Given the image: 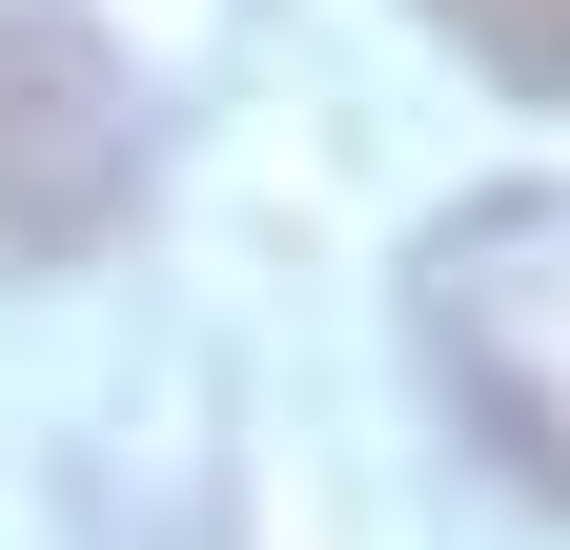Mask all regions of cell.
<instances>
[{"label": "cell", "mask_w": 570, "mask_h": 550, "mask_svg": "<svg viewBox=\"0 0 570 550\" xmlns=\"http://www.w3.org/2000/svg\"><path fill=\"white\" fill-rule=\"evenodd\" d=\"M142 225V82L82 0H0V286Z\"/></svg>", "instance_id": "obj_1"}, {"label": "cell", "mask_w": 570, "mask_h": 550, "mask_svg": "<svg viewBox=\"0 0 570 550\" xmlns=\"http://www.w3.org/2000/svg\"><path fill=\"white\" fill-rule=\"evenodd\" d=\"M489 82H530V102H570V0H428Z\"/></svg>", "instance_id": "obj_2"}]
</instances>
